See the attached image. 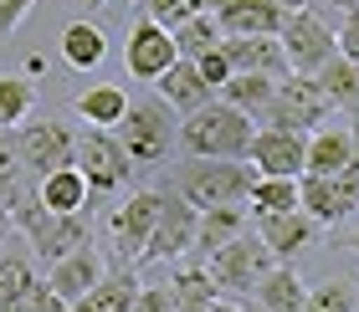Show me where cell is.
Wrapping results in <instances>:
<instances>
[{"label": "cell", "instance_id": "cell-25", "mask_svg": "<svg viewBox=\"0 0 359 312\" xmlns=\"http://www.w3.org/2000/svg\"><path fill=\"white\" fill-rule=\"evenodd\" d=\"M128 97L118 82H93V87H83L77 92V103H72V113L83 118L88 128H118L123 123V113H128Z\"/></svg>", "mask_w": 359, "mask_h": 312}, {"label": "cell", "instance_id": "cell-33", "mask_svg": "<svg viewBox=\"0 0 359 312\" xmlns=\"http://www.w3.org/2000/svg\"><path fill=\"white\" fill-rule=\"evenodd\" d=\"M221 41H226V31L216 26V15H210V10L195 15V21H185V26H175V46H180V57H185V62L216 52Z\"/></svg>", "mask_w": 359, "mask_h": 312}, {"label": "cell", "instance_id": "cell-21", "mask_svg": "<svg viewBox=\"0 0 359 312\" xmlns=\"http://www.w3.org/2000/svg\"><path fill=\"white\" fill-rule=\"evenodd\" d=\"M154 92L165 97L180 118H190V113H201L205 103H216V87H210V82L201 77V67H195V62H185V57H180L175 67L154 82Z\"/></svg>", "mask_w": 359, "mask_h": 312}, {"label": "cell", "instance_id": "cell-12", "mask_svg": "<svg viewBox=\"0 0 359 312\" xmlns=\"http://www.w3.org/2000/svg\"><path fill=\"white\" fill-rule=\"evenodd\" d=\"M195 220H201V210H195L175 185H165V205H159V225L149 236L144 267H154V261H185L190 241H195Z\"/></svg>", "mask_w": 359, "mask_h": 312}, {"label": "cell", "instance_id": "cell-29", "mask_svg": "<svg viewBox=\"0 0 359 312\" xmlns=\"http://www.w3.org/2000/svg\"><path fill=\"white\" fill-rule=\"evenodd\" d=\"M277 82H283V77H272V72H231V77H226V87H221V97L231 108L252 113V118H262V108L272 103Z\"/></svg>", "mask_w": 359, "mask_h": 312}, {"label": "cell", "instance_id": "cell-41", "mask_svg": "<svg viewBox=\"0 0 359 312\" xmlns=\"http://www.w3.org/2000/svg\"><path fill=\"white\" fill-rule=\"evenodd\" d=\"M308 6H318V10H359V0H308Z\"/></svg>", "mask_w": 359, "mask_h": 312}, {"label": "cell", "instance_id": "cell-26", "mask_svg": "<svg viewBox=\"0 0 359 312\" xmlns=\"http://www.w3.org/2000/svg\"><path fill=\"white\" fill-rule=\"evenodd\" d=\"M57 52L72 72H93V67H103V57H108V36H103V26H93V21H72V26H62Z\"/></svg>", "mask_w": 359, "mask_h": 312}, {"label": "cell", "instance_id": "cell-2", "mask_svg": "<svg viewBox=\"0 0 359 312\" xmlns=\"http://www.w3.org/2000/svg\"><path fill=\"white\" fill-rule=\"evenodd\" d=\"M252 139H257V118L231 108L226 97L205 103L180 123V154L195 159H252Z\"/></svg>", "mask_w": 359, "mask_h": 312}, {"label": "cell", "instance_id": "cell-18", "mask_svg": "<svg viewBox=\"0 0 359 312\" xmlns=\"http://www.w3.org/2000/svg\"><path fill=\"white\" fill-rule=\"evenodd\" d=\"M36 190H41V179L31 174V164L21 154V134H15V128H0V210L15 215Z\"/></svg>", "mask_w": 359, "mask_h": 312}, {"label": "cell", "instance_id": "cell-44", "mask_svg": "<svg viewBox=\"0 0 359 312\" xmlns=\"http://www.w3.org/2000/svg\"><path fill=\"white\" fill-rule=\"evenodd\" d=\"M283 10H308V0H277Z\"/></svg>", "mask_w": 359, "mask_h": 312}, {"label": "cell", "instance_id": "cell-47", "mask_svg": "<svg viewBox=\"0 0 359 312\" xmlns=\"http://www.w3.org/2000/svg\"><path fill=\"white\" fill-rule=\"evenodd\" d=\"M97 6H103V0H97Z\"/></svg>", "mask_w": 359, "mask_h": 312}, {"label": "cell", "instance_id": "cell-4", "mask_svg": "<svg viewBox=\"0 0 359 312\" xmlns=\"http://www.w3.org/2000/svg\"><path fill=\"white\" fill-rule=\"evenodd\" d=\"M277 267V256L267 251V241L252 231H241V236H231L221 246L216 256L205 261V271H210V282L221 287V297H231V302H247L252 292H257V282H262V276Z\"/></svg>", "mask_w": 359, "mask_h": 312}, {"label": "cell", "instance_id": "cell-5", "mask_svg": "<svg viewBox=\"0 0 359 312\" xmlns=\"http://www.w3.org/2000/svg\"><path fill=\"white\" fill-rule=\"evenodd\" d=\"M334 118V103L323 97V87L313 77L303 72H287L283 82H277L272 103L262 108V118H257V128H287V134H313L318 123Z\"/></svg>", "mask_w": 359, "mask_h": 312}, {"label": "cell", "instance_id": "cell-13", "mask_svg": "<svg viewBox=\"0 0 359 312\" xmlns=\"http://www.w3.org/2000/svg\"><path fill=\"white\" fill-rule=\"evenodd\" d=\"M252 231L267 241V251L277 261H292L303 246H313V236L323 231V225L298 205V210H252Z\"/></svg>", "mask_w": 359, "mask_h": 312}, {"label": "cell", "instance_id": "cell-7", "mask_svg": "<svg viewBox=\"0 0 359 312\" xmlns=\"http://www.w3.org/2000/svg\"><path fill=\"white\" fill-rule=\"evenodd\" d=\"M72 164L88 174V185H93L97 200H103V194H118L128 179H134V169H139L113 128H88V134H77V159Z\"/></svg>", "mask_w": 359, "mask_h": 312}, {"label": "cell", "instance_id": "cell-27", "mask_svg": "<svg viewBox=\"0 0 359 312\" xmlns=\"http://www.w3.org/2000/svg\"><path fill=\"white\" fill-rule=\"evenodd\" d=\"M134 297H139V276H134V267H118V271H108L93 292H83L67 312H128Z\"/></svg>", "mask_w": 359, "mask_h": 312}, {"label": "cell", "instance_id": "cell-39", "mask_svg": "<svg viewBox=\"0 0 359 312\" xmlns=\"http://www.w3.org/2000/svg\"><path fill=\"white\" fill-rule=\"evenodd\" d=\"M31 10H36V0H0V36H11Z\"/></svg>", "mask_w": 359, "mask_h": 312}, {"label": "cell", "instance_id": "cell-34", "mask_svg": "<svg viewBox=\"0 0 359 312\" xmlns=\"http://www.w3.org/2000/svg\"><path fill=\"white\" fill-rule=\"evenodd\" d=\"M36 113V87L26 77H0V128H21Z\"/></svg>", "mask_w": 359, "mask_h": 312}, {"label": "cell", "instance_id": "cell-20", "mask_svg": "<svg viewBox=\"0 0 359 312\" xmlns=\"http://www.w3.org/2000/svg\"><path fill=\"white\" fill-rule=\"evenodd\" d=\"M247 220H252V205H216V210H201V220H195V241H190V251L185 261H205L221 251L231 236L247 231Z\"/></svg>", "mask_w": 359, "mask_h": 312}, {"label": "cell", "instance_id": "cell-46", "mask_svg": "<svg viewBox=\"0 0 359 312\" xmlns=\"http://www.w3.org/2000/svg\"><path fill=\"white\" fill-rule=\"evenodd\" d=\"M247 312H267V307H257V302H252V297H247Z\"/></svg>", "mask_w": 359, "mask_h": 312}, {"label": "cell", "instance_id": "cell-17", "mask_svg": "<svg viewBox=\"0 0 359 312\" xmlns=\"http://www.w3.org/2000/svg\"><path fill=\"white\" fill-rule=\"evenodd\" d=\"M103 276H108V261H103V251H97L93 241L77 246L72 256H62V261H52V267H46V282L57 287V297H67V307L83 297V292H93Z\"/></svg>", "mask_w": 359, "mask_h": 312}, {"label": "cell", "instance_id": "cell-15", "mask_svg": "<svg viewBox=\"0 0 359 312\" xmlns=\"http://www.w3.org/2000/svg\"><path fill=\"white\" fill-rule=\"evenodd\" d=\"M252 164H257V174H292V179H303V169H308V134L257 128V139H252Z\"/></svg>", "mask_w": 359, "mask_h": 312}, {"label": "cell", "instance_id": "cell-31", "mask_svg": "<svg viewBox=\"0 0 359 312\" xmlns=\"http://www.w3.org/2000/svg\"><path fill=\"white\" fill-rule=\"evenodd\" d=\"M247 205L252 210H298L303 205V179H292V174H257Z\"/></svg>", "mask_w": 359, "mask_h": 312}, {"label": "cell", "instance_id": "cell-10", "mask_svg": "<svg viewBox=\"0 0 359 312\" xmlns=\"http://www.w3.org/2000/svg\"><path fill=\"white\" fill-rule=\"evenodd\" d=\"M180 62V46H175V31H165L159 21L139 15L134 31H128V46H123V67L134 82H159L170 67Z\"/></svg>", "mask_w": 359, "mask_h": 312}, {"label": "cell", "instance_id": "cell-40", "mask_svg": "<svg viewBox=\"0 0 359 312\" xmlns=\"http://www.w3.org/2000/svg\"><path fill=\"white\" fill-rule=\"evenodd\" d=\"M339 52L359 62V10H344V21H339Z\"/></svg>", "mask_w": 359, "mask_h": 312}, {"label": "cell", "instance_id": "cell-9", "mask_svg": "<svg viewBox=\"0 0 359 312\" xmlns=\"http://www.w3.org/2000/svg\"><path fill=\"white\" fill-rule=\"evenodd\" d=\"M15 134H21V154H26L36 179L67 169L77 159V134H72V123H62V118H36V113H31Z\"/></svg>", "mask_w": 359, "mask_h": 312}, {"label": "cell", "instance_id": "cell-43", "mask_svg": "<svg viewBox=\"0 0 359 312\" xmlns=\"http://www.w3.org/2000/svg\"><path fill=\"white\" fill-rule=\"evenodd\" d=\"M216 312H247V307H241V302H231V297H221V302H216Z\"/></svg>", "mask_w": 359, "mask_h": 312}, {"label": "cell", "instance_id": "cell-6", "mask_svg": "<svg viewBox=\"0 0 359 312\" xmlns=\"http://www.w3.org/2000/svg\"><path fill=\"white\" fill-rule=\"evenodd\" d=\"M159 205H165V190H134L128 200L108 215V246L118 267H144V251H149V236L159 225Z\"/></svg>", "mask_w": 359, "mask_h": 312}, {"label": "cell", "instance_id": "cell-28", "mask_svg": "<svg viewBox=\"0 0 359 312\" xmlns=\"http://www.w3.org/2000/svg\"><path fill=\"white\" fill-rule=\"evenodd\" d=\"M170 292H175L180 312H210L221 302V287L210 282V271L201 267V261H180L175 276H170Z\"/></svg>", "mask_w": 359, "mask_h": 312}, {"label": "cell", "instance_id": "cell-1", "mask_svg": "<svg viewBox=\"0 0 359 312\" xmlns=\"http://www.w3.org/2000/svg\"><path fill=\"white\" fill-rule=\"evenodd\" d=\"M252 179H257L252 159H195V154H180L175 169H170V185L185 194L195 210L247 205L252 200Z\"/></svg>", "mask_w": 359, "mask_h": 312}, {"label": "cell", "instance_id": "cell-42", "mask_svg": "<svg viewBox=\"0 0 359 312\" xmlns=\"http://www.w3.org/2000/svg\"><path fill=\"white\" fill-rule=\"evenodd\" d=\"M11 231H15V225H11V215H6V210H0V251L11 246Z\"/></svg>", "mask_w": 359, "mask_h": 312}, {"label": "cell", "instance_id": "cell-3", "mask_svg": "<svg viewBox=\"0 0 359 312\" xmlns=\"http://www.w3.org/2000/svg\"><path fill=\"white\" fill-rule=\"evenodd\" d=\"M113 134H118V143L128 149V159L139 169H154V164H165L180 149V113L165 97H134Z\"/></svg>", "mask_w": 359, "mask_h": 312}, {"label": "cell", "instance_id": "cell-37", "mask_svg": "<svg viewBox=\"0 0 359 312\" xmlns=\"http://www.w3.org/2000/svg\"><path fill=\"white\" fill-rule=\"evenodd\" d=\"M6 312H67V297H57V287L46 282V276H36V282H31Z\"/></svg>", "mask_w": 359, "mask_h": 312}, {"label": "cell", "instance_id": "cell-19", "mask_svg": "<svg viewBox=\"0 0 359 312\" xmlns=\"http://www.w3.org/2000/svg\"><path fill=\"white\" fill-rule=\"evenodd\" d=\"M26 241H31V256H41L46 267H52V261L72 256L77 246L93 241V220H88V210H83V215H52V210H46V220Z\"/></svg>", "mask_w": 359, "mask_h": 312}, {"label": "cell", "instance_id": "cell-35", "mask_svg": "<svg viewBox=\"0 0 359 312\" xmlns=\"http://www.w3.org/2000/svg\"><path fill=\"white\" fill-rule=\"evenodd\" d=\"M36 282V267H31V256L26 251H0V312H6L15 297H21V292Z\"/></svg>", "mask_w": 359, "mask_h": 312}, {"label": "cell", "instance_id": "cell-16", "mask_svg": "<svg viewBox=\"0 0 359 312\" xmlns=\"http://www.w3.org/2000/svg\"><path fill=\"white\" fill-rule=\"evenodd\" d=\"M210 15L226 36H277L292 10H283L277 0H216Z\"/></svg>", "mask_w": 359, "mask_h": 312}, {"label": "cell", "instance_id": "cell-38", "mask_svg": "<svg viewBox=\"0 0 359 312\" xmlns=\"http://www.w3.org/2000/svg\"><path fill=\"white\" fill-rule=\"evenodd\" d=\"M195 67H201V77L216 87V97H221V87H226V77H231L236 67H231V57H226V46H216V52H205V57H195Z\"/></svg>", "mask_w": 359, "mask_h": 312}, {"label": "cell", "instance_id": "cell-36", "mask_svg": "<svg viewBox=\"0 0 359 312\" xmlns=\"http://www.w3.org/2000/svg\"><path fill=\"white\" fill-rule=\"evenodd\" d=\"M205 10H216V0H144V15L159 21L165 31L185 26V21H195V15H205Z\"/></svg>", "mask_w": 359, "mask_h": 312}, {"label": "cell", "instance_id": "cell-24", "mask_svg": "<svg viewBox=\"0 0 359 312\" xmlns=\"http://www.w3.org/2000/svg\"><path fill=\"white\" fill-rule=\"evenodd\" d=\"M252 302L267 307V312H303V302H308V282L298 276V267H292V261H277L262 282H257Z\"/></svg>", "mask_w": 359, "mask_h": 312}, {"label": "cell", "instance_id": "cell-32", "mask_svg": "<svg viewBox=\"0 0 359 312\" xmlns=\"http://www.w3.org/2000/svg\"><path fill=\"white\" fill-rule=\"evenodd\" d=\"M303 312H359V282H349V276H323L318 287H308Z\"/></svg>", "mask_w": 359, "mask_h": 312}, {"label": "cell", "instance_id": "cell-11", "mask_svg": "<svg viewBox=\"0 0 359 312\" xmlns=\"http://www.w3.org/2000/svg\"><path fill=\"white\" fill-rule=\"evenodd\" d=\"M303 210L318 225H344L359 210V164L339 174H303Z\"/></svg>", "mask_w": 359, "mask_h": 312}, {"label": "cell", "instance_id": "cell-30", "mask_svg": "<svg viewBox=\"0 0 359 312\" xmlns=\"http://www.w3.org/2000/svg\"><path fill=\"white\" fill-rule=\"evenodd\" d=\"M313 82L323 87V97H329L334 108H344V113H354V108H359V62H349L344 52H339L334 62H323Z\"/></svg>", "mask_w": 359, "mask_h": 312}, {"label": "cell", "instance_id": "cell-45", "mask_svg": "<svg viewBox=\"0 0 359 312\" xmlns=\"http://www.w3.org/2000/svg\"><path fill=\"white\" fill-rule=\"evenodd\" d=\"M344 246H349V251L359 256V231H349V236H344Z\"/></svg>", "mask_w": 359, "mask_h": 312}, {"label": "cell", "instance_id": "cell-23", "mask_svg": "<svg viewBox=\"0 0 359 312\" xmlns=\"http://www.w3.org/2000/svg\"><path fill=\"white\" fill-rule=\"evenodd\" d=\"M93 200H97V194H93L88 174L77 169V164H67V169H57V174L41 179V205L52 210V215H83Z\"/></svg>", "mask_w": 359, "mask_h": 312}, {"label": "cell", "instance_id": "cell-14", "mask_svg": "<svg viewBox=\"0 0 359 312\" xmlns=\"http://www.w3.org/2000/svg\"><path fill=\"white\" fill-rule=\"evenodd\" d=\"M359 164V128L344 118H329L308 134V169L303 174H339V169H354Z\"/></svg>", "mask_w": 359, "mask_h": 312}, {"label": "cell", "instance_id": "cell-48", "mask_svg": "<svg viewBox=\"0 0 359 312\" xmlns=\"http://www.w3.org/2000/svg\"><path fill=\"white\" fill-rule=\"evenodd\" d=\"M210 312H216V307H210Z\"/></svg>", "mask_w": 359, "mask_h": 312}, {"label": "cell", "instance_id": "cell-22", "mask_svg": "<svg viewBox=\"0 0 359 312\" xmlns=\"http://www.w3.org/2000/svg\"><path fill=\"white\" fill-rule=\"evenodd\" d=\"M221 46H226L236 72H272V77L292 72V62L283 52V36H226Z\"/></svg>", "mask_w": 359, "mask_h": 312}, {"label": "cell", "instance_id": "cell-8", "mask_svg": "<svg viewBox=\"0 0 359 312\" xmlns=\"http://www.w3.org/2000/svg\"><path fill=\"white\" fill-rule=\"evenodd\" d=\"M277 36H283V52L292 62V72H303V77H318L323 62L339 57V31L329 21H318L313 10H292Z\"/></svg>", "mask_w": 359, "mask_h": 312}]
</instances>
